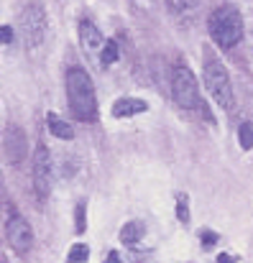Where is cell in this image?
<instances>
[{
    "mask_svg": "<svg viewBox=\"0 0 253 263\" xmlns=\"http://www.w3.org/2000/svg\"><path fill=\"white\" fill-rule=\"evenodd\" d=\"M67 97H69V107L72 115L77 120L92 123L97 118V97H95V85L89 80V74L82 67H72L67 72Z\"/></svg>",
    "mask_w": 253,
    "mask_h": 263,
    "instance_id": "obj_1",
    "label": "cell"
},
{
    "mask_svg": "<svg viewBox=\"0 0 253 263\" xmlns=\"http://www.w3.org/2000/svg\"><path fill=\"white\" fill-rule=\"evenodd\" d=\"M210 36L215 39V44H220L223 49H233L241 44L243 39V18L236 8L230 5H220L218 10L210 13Z\"/></svg>",
    "mask_w": 253,
    "mask_h": 263,
    "instance_id": "obj_2",
    "label": "cell"
},
{
    "mask_svg": "<svg viewBox=\"0 0 253 263\" xmlns=\"http://www.w3.org/2000/svg\"><path fill=\"white\" fill-rule=\"evenodd\" d=\"M205 85H207V92L212 95V100H215L223 110H233L230 77H228L223 62H220L215 54H205Z\"/></svg>",
    "mask_w": 253,
    "mask_h": 263,
    "instance_id": "obj_3",
    "label": "cell"
},
{
    "mask_svg": "<svg viewBox=\"0 0 253 263\" xmlns=\"http://www.w3.org/2000/svg\"><path fill=\"white\" fill-rule=\"evenodd\" d=\"M171 95L174 102L182 110H197L200 107V89H197V80L187 67H174L171 72Z\"/></svg>",
    "mask_w": 253,
    "mask_h": 263,
    "instance_id": "obj_4",
    "label": "cell"
},
{
    "mask_svg": "<svg viewBox=\"0 0 253 263\" xmlns=\"http://www.w3.org/2000/svg\"><path fill=\"white\" fill-rule=\"evenodd\" d=\"M21 23H23V39L26 44L33 49L44 41V31H46V15H44V8L39 3H31L23 15H21Z\"/></svg>",
    "mask_w": 253,
    "mask_h": 263,
    "instance_id": "obj_5",
    "label": "cell"
},
{
    "mask_svg": "<svg viewBox=\"0 0 253 263\" xmlns=\"http://www.w3.org/2000/svg\"><path fill=\"white\" fill-rule=\"evenodd\" d=\"M33 189L39 199H46L51 192V156L44 143L36 146V154H33Z\"/></svg>",
    "mask_w": 253,
    "mask_h": 263,
    "instance_id": "obj_6",
    "label": "cell"
},
{
    "mask_svg": "<svg viewBox=\"0 0 253 263\" xmlns=\"http://www.w3.org/2000/svg\"><path fill=\"white\" fill-rule=\"evenodd\" d=\"M5 238H8V246L15 251V253H28L31 251V246H33V230H31V225L23 220V217H18V215H13L10 220H8V225H5Z\"/></svg>",
    "mask_w": 253,
    "mask_h": 263,
    "instance_id": "obj_7",
    "label": "cell"
},
{
    "mask_svg": "<svg viewBox=\"0 0 253 263\" xmlns=\"http://www.w3.org/2000/svg\"><path fill=\"white\" fill-rule=\"evenodd\" d=\"M3 154L5 159L15 166L26 159V133L15 125H8L5 128V136H3Z\"/></svg>",
    "mask_w": 253,
    "mask_h": 263,
    "instance_id": "obj_8",
    "label": "cell"
},
{
    "mask_svg": "<svg viewBox=\"0 0 253 263\" xmlns=\"http://www.w3.org/2000/svg\"><path fill=\"white\" fill-rule=\"evenodd\" d=\"M80 41H82V49L87 54H97L100 49H105V39L100 33V28L92 23V21H82L80 23Z\"/></svg>",
    "mask_w": 253,
    "mask_h": 263,
    "instance_id": "obj_9",
    "label": "cell"
},
{
    "mask_svg": "<svg viewBox=\"0 0 253 263\" xmlns=\"http://www.w3.org/2000/svg\"><path fill=\"white\" fill-rule=\"evenodd\" d=\"M146 102L138 100V97H120L115 105H113V115L115 118H131V115H138V112H146Z\"/></svg>",
    "mask_w": 253,
    "mask_h": 263,
    "instance_id": "obj_10",
    "label": "cell"
},
{
    "mask_svg": "<svg viewBox=\"0 0 253 263\" xmlns=\"http://www.w3.org/2000/svg\"><path fill=\"white\" fill-rule=\"evenodd\" d=\"M141 235H143V225L141 222H125L123 230H120V240L125 246H136L141 240Z\"/></svg>",
    "mask_w": 253,
    "mask_h": 263,
    "instance_id": "obj_11",
    "label": "cell"
},
{
    "mask_svg": "<svg viewBox=\"0 0 253 263\" xmlns=\"http://www.w3.org/2000/svg\"><path fill=\"white\" fill-rule=\"evenodd\" d=\"M49 130H51L57 138H67V141H69V138H75V130H72L64 120H59L57 115H49Z\"/></svg>",
    "mask_w": 253,
    "mask_h": 263,
    "instance_id": "obj_12",
    "label": "cell"
},
{
    "mask_svg": "<svg viewBox=\"0 0 253 263\" xmlns=\"http://www.w3.org/2000/svg\"><path fill=\"white\" fill-rule=\"evenodd\" d=\"M169 8L174 13H182V15H192L194 10H200V3L202 0H167Z\"/></svg>",
    "mask_w": 253,
    "mask_h": 263,
    "instance_id": "obj_13",
    "label": "cell"
},
{
    "mask_svg": "<svg viewBox=\"0 0 253 263\" xmlns=\"http://www.w3.org/2000/svg\"><path fill=\"white\" fill-rule=\"evenodd\" d=\"M118 57H120V51H118V41H107V44H105V49L100 51V62H102L105 67L115 64V62H118Z\"/></svg>",
    "mask_w": 253,
    "mask_h": 263,
    "instance_id": "obj_14",
    "label": "cell"
},
{
    "mask_svg": "<svg viewBox=\"0 0 253 263\" xmlns=\"http://www.w3.org/2000/svg\"><path fill=\"white\" fill-rule=\"evenodd\" d=\"M238 141H241V148H246V151L253 148V125L251 123H243V125L238 128Z\"/></svg>",
    "mask_w": 253,
    "mask_h": 263,
    "instance_id": "obj_15",
    "label": "cell"
},
{
    "mask_svg": "<svg viewBox=\"0 0 253 263\" xmlns=\"http://www.w3.org/2000/svg\"><path fill=\"white\" fill-rule=\"evenodd\" d=\"M87 256H89V248L84 243H77V246H72V251L67 256V263H84Z\"/></svg>",
    "mask_w": 253,
    "mask_h": 263,
    "instance_id": "obj_16",
    "label": "cell"
},
{
    "mask_svg": "<svg viewBox=\"0 0 253 263\" xmlns=\"http://www.w3.org/2000/svg\"><path fill=\"white\" fill-rule=\"evenodd\" d=\"M176 217H179V222H189V210H187V197L184 194L176 197Z\"/></svg>",
    "mask_w": 253,
    "mask_h": 263,
    "instance_id": "obj_17",
    "label": "cell"
},
{
    "mask_svg": "<svg viewBox=\"0 0 253 263\" xmlns=\"http://www.w3.org/2000/svg\"><path fill=\"white\" fill-rule=\"evenodd\" d=\"M84 222H87L84 220V202H80L77 204V212H75V230L77 233H84Z\"/></svg>",
    "mask_w": 253,
    "mask_h": 263,
    "instance_id": "obj_18",
    "label": "cell"
},
{
    "mask_svg": "<svg viewBox=\"0 0 253 263\" xmlns=\"http://www.w3.org/2000/svg\"><path fill=\"white\" fill-rule=\"evenodd\" d=\"M215 243H218V235L215 233H202V246L205 248H212Z\"/></svg>",
    "mask_w": 253,
    "mask_h": 263,
    "instance_id": "obj_19",
    "label": "cell"
},
{
    "mask_svg": "<svg viewBox=\"0 0 253 263\" xmlns=\"http://www.w3.org/2000/svg\"><path fill=\"white\" fill-rule=\"evenodd\" d=\"M10 41H13V28L5 26V28H3V44H10Z\"/></svg>",
    "mask_w": 253,
    "mask_h": 263,
    "instance_id": "obj_20",
    "label": "cell"
},
{
    "mask_svg": "<svg viewBox=\"0 0 253 263\" xmlns=\"http://www.w3.org/2000/svg\"><path fill=\"white\" fill-rule=\"evenodd\" d=\"M105 263H120V256H118L115 251H110V253H107V258H105Z\"/></svg>",
    "mask_w": 253,
    "mask_h": 263,
    "instance_id": "obj_21",
    "label": "cell"
},
{
    "mask_svg": "<svg viewBox=\"0 0 253 263\" xmlns=\"http://www.w3.org/2000/svg\"><path fill=\"white\" fill-rule=\"evenodd\" d=\"M218 263H236V261H233L228 253H223V256H218Z\"/></svg>",
    "mask_w": 253,
    "mask_h": 263,
    "instance_id": "obj_22",
    "label": "cell"
}]
</instances>
